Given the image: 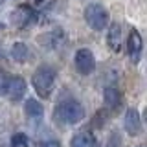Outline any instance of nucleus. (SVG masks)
Instances as JSON below:
<instances>
[{"mask_svg":"<svg viewBox=\"0 0 147 147\" xmlns=\"http://www.w3.org/2000/svg\"><path fill=\"white\" fill-rule=\"evenodd\" d=\"M85 118V107L74 98H64L53 107V121L61 127H74Z\"/></svg>","mask_w":147,"mask_h":147,"instance_id":"nucleus-1","label":"nucleus"},{"mask_svg":"<svg viewBox=\"0 0 147 147\" xmlns=\"http://www.w3.org/2000/svg\"><path fill=\"white\" fill-rule=\"evenodd\" d=\"M57 83V70L52 64H40L31 76V86L37 92V96L42 99H50L55 90Z\"/></svg>","mask_w":147,"mask_h":147,"instance_id":"nucleus-2","label":"nucleus"},{"mask_svg":"<svg viewBox=\"0 0 147 147\" xmlns=\"http://www.w3.org/2000/svg\"><path fill=\"white\" fill-rule=\"evenodd\" d=\"M83 17H85V22L88 24V28L94 30V31H103L110 22L109 9L99 2L88 4V6L85 7V11H83Z\"/></svg>","mask_w":147,"mask_h":147,"instance_id":"nucleus-3","label":"nucleus"},{"mask_svg":"<svg viewBox=\"0 0 147 147\" xmlns=\"http://www.w3.org/2000/svg\"><path fill=\"white\" fill-rule=\"evenodd\" d=\"M11 22H13V26L26 30V28H31L39 22V13L31 6H28V4H20L11 13Z\"/></svg>","mask_w":147,"mask_h":147,"instance_id":"nucleus-4","label":"nucleus"},{"mask_svg":"<svg viewBox=\"0 0 147 147\" xmlns=\"http://www.w3.org/2000/svg\"><path fill=\"white\" fill-rule=\"evenodd\" d=\"M74 64H76V70L81 76H88L96 70V57L92 53V50L88 48H79L74 55Z\"/></svg>","mask_w":147,"mask_h":147,"instance_id":"nucleus-5","label":"nucleus"},{"mask_svg":"<svg viewBox=\"0 0 147 147\" xmlns=\"http://www.w3.org/2000/svg\"><path fill=\"white\" fill-rule=\"evenodd\" d=\"M26 90H28V83L22 76H13L11 74V79L7 83V88H6V98L13 103H18V101L24 99L26 96Z\"/></svg>","mask_w":147,"mask_h":147,"instance_id":"nucleus-6","label":"nucleus"},{"mask_svg":"<svg viewBox=\"0 0 147 147\" xmlns=\"http://www.w3.org/2000/svg\"><path fill=\"white\" fill-rule=\"evenodd\" d=\"M142 52H144V39H142L140 31L132 28L129 31V37H127V53H129V59L132 63H138L142 57Z\"/></svg>","mask_w":147,"mask_h":147,"instance_id":"nucleus-7","label":"nucleus"},{"mask_svg":"<svg viewBox=\"0 0 147 147\" xmlns=\"http://www.w3.org/2000/svg\"><path fill=\"white\" fill-rule=\"evenodd\" d=\"M103 103H105V109L109 112H116V110L121 109L123 105V96H121V90L114 85H107L103 90Z\"/></svg>","mask_w":147,"mask_h":147,"instance_id":"nucleus-8","label":"nucleus"},{"mask_svg":"<svg viewBox=\"0 0 147 147\" xmlns=\"http://www.w3.org/2000/svg\"><path fill=\"white\" fill-rule=\"evenodd\" d=\"M123 127H125L127 134H131V136H138L142 132V118H140V112L136 109H129L125 112Z\"/></svg>","mask_w":147,"mask_h":147,"instance_id":"nucleus-9","label":"nucleus"},{"mask_svg":"<svg viewBox=\"0 0 147 147\" xmlns=\"http://www.w3.org/2000/svg\"><path fill=\"white\" fill-rule=\"evenodd\" d=\"M107 44L114 53L121 50V24L119 22H109L107 26Z\"/></svg>","mask_w":147,"mask_h":147,"instance_id":"nucleus-10","label":"nucleus"},{"mask_svg":"<svg viewBox=\"0 0 147 147\" xmlns=\"http://www.w3.org/2000/svg\"><path fill=\"white\" fill-rule=\"evenodd\" d=\"M64 39H66V37H64V31L61 28H57V30H52L46 35L40 37V44L46 46V48H50V50H59L64 44Z\"/></svg>","mask_w":147,"mask_h":147,"instance_id":"nucleus-11","label":"nucleus"},{"mask_svg":"<svg viewBox=\"0 0 147 147\" xmlns=\"http://www.w3.org/2000/svg\"><path fill=\"white\" fill-rule=\"evenodd\" d=\"M70 147H98V138L94 136L92 131H81L74 134Z\"/></svg>","mask_w":147,"mask_h":147,"instance_id":"nucleus-12","label":"nucleus"},{"mask_svg":"<svg viewBox=\"0 0 147 147\" xmlns=\"http://www.w3.org/2000/svg\"><path fill=\"white\" fill-rule=\"evenodd\" d=\"M11 57H13V61L24 64V63H28L31 59V52L24 42H15L11 46Z\"/></svg>","mask_w":147,"mask_h":147,"instance_id":"nucleus-13","label":"nucleus"},{"mask_svg":"<svg viewBox=\"0 0 147 147\" xmlns=\"http://www.w3.org/2000/svg\"><path fill=\"white\" fill-rule=\"evenodd\" d=\"M24 112H26L28 118L37 119V118L42 116L44 109H42V105H40V101H37L35 98H28V99L24 101Z\"/></svg>","mask_w":147,"mask_h":147,"instance_id":"nucleus-14","label":"nucleus"},{"mask_svg":"<svg viewBox=\"0 0 147 147\" xmlns=\"http://www.w3.org/2000/svg\"><path fill=\"white\" fill-rule=\"evenodd\" d=\"M109 116H110V112H109L107 109H99L98 112H96L94 119H92V125H94V127H98V129H99V127H103L105 123L109 121Z\"/></svg>","mask_w":147,"mask_h":147,"instance_id":"nucleus-15","label":"nucleus"},{"mask_svg":"<svg viewBox=\"0 0 147 147\" xmlns=\"http://www.w3.org/2000/svg\"><path fill=\"white\" fill-rule=\"evenodd\" d=\"M11 147H30V138L24 132H15L11 136Z\"/></svg>","mask_w":147,"mask_h":147,"instance_id":"nucleus-16","label":"nucleus"},{"mask_svg":"<svg viewBox=\"0 0 147 147\" xmlns=\"http://www.w3.org/2000/svg\"><path fill=\"white\" fill-rule=\"evenodd\" d=\"M9 79H11V74H9L7 70H2V68H0V96L6 94V88H7Z\"/></svg>","mask_w":147,"mask_h":147,"instance_id":"nucleus-17","label":"nucleus"},{"mask_svg":"<svg viewBox=\"0 0 147 147\" xmlns=\"http://www.w3.org/2000/svg\"><path fill=\"white\" fill-rule=\"evenodd\" d=\"M105 147H121V136H119L118 131H112L107 140V145Z\"/></svg>","mask_w":147,"mask_h":147,"instance_id":"nucleus-18","label":"nucleus"},{"mask_svg":"<svg viewBox=\"0 0 147 147\" xmlns=\"http://www.w3.org/2000/svg\"><path fill=\"white\" fill-rule=\"evenodd\" d=\"M42 147H61V144H59L57 140H50V142H46Z\"/></svg>","mask_w":147,"mask_h":147,"instance_id":"nucleus-19","label":"nucleus"},{"mask_svg":"<svg viewBox=\"0 0 147 147\" xmlns=\"http://www.w3.org/2000/svg\"><path fill=\"white\" fill-rule=\"evenodd\" d=\"M33 2H35V4H44L46 0H33Z\"/></svg>","mask_w":147,"mask_h":147,"instance_id":"nucleus-20","label":"nucleus"},{"mask_svg":"<svg viewBox=\"0 0 147 147\" xmlns=\"http://www.w3.org/2000/svg\"><path fill=\"white\" fill-rule=\"evenodd\" d=\"M138 147H142V145H138Z\"/></svg>","mask_w":147,"mask_h":147,"instance_id":"nucleus-21","label":"nucleus"}]
</instances>
